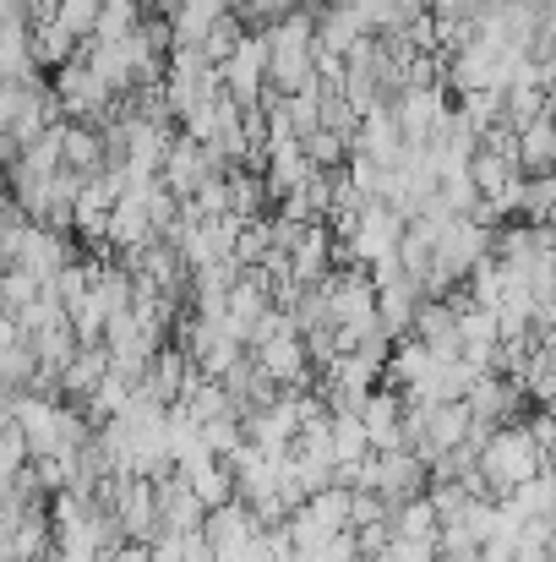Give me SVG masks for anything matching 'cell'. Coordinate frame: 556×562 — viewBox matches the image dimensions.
<instances>
[{"mask_svg":"<svg viewBox=\"0 0 556 562\" xmlns=\"http://www.w3.org/2000/svg\"><path fill=\"white\" fill-rule=\"evenodd\" d=\"M480 470L491 481V497L508 503L524 481H535L546 470V448L535 442V431L524 420H513V426H497V437L480 448Z\"/></svg>","mask_w":556,"mask_h":562,"instance_id":"cell-1","label":"cell"},{"mask_svg":"<svg viewBox=\"0 0 556 562\" xmlns=\"http://www.w3.org/2000/svg\"><path fill=\"white\" fill-rule=\"evenodd\" d=\"M55 93H60V104H66V121H93V126H104V121H115V110H121V93L104 82V71L88 60V49H77L55 77Z\"/></svg>","mask_w":556,"mask_h":562,"instance_id":"cell-2","label":"cell"},{"mask_svg":"<svg viewBox=\"0 0 556 562\" xmlns=\"http://www.w3.org/2000/svg\"><path fill=\"white\" fill-rule=\"evenodd\" d=\"M268 55H273L268 27H246L240 49L224 60V88H229V99H235L240 110H257V104L268 99Z\"/></svg>","mask_w":556,"mask_h":562,"instance_id":"cell-3","label":"cell"},{"mask_svg":"<svg viewBox=\"0 0 556 562\" xmlns=\"http://www.w3.org/2000/svg\"><path fill=\"white\" fill-rule=\"evenodd\" d=\"M77 235L71 229H55V224H33V235H27V246H22V257L11 262V268H27L44 290L77 262V246H71Z\"/></svg>","mask_w":556,"mask_h":562,"instance_id":"cell-4","label":"cell"},{"mask_svg":"<svg viewBox=\"0 0 556 562\" xmlns=\"http://www.w3.org/2000/svg\"><path fill=\"white\" fill-rule=\"evenodd\" d=\"M447 110H453V104H447V88H404L398 104H393V115H398L409 148H425V143L442 132Z\"/></svg>","mask_w":556,"mask_h":562,"instance_id":"cell-5","label":"cell"},{"mask_svg":"<svg viewBox=\"0 0 556 562\" xmlns=\"http://www.w3.org/2000/svg\"><path fill=\"white\" fill-rule=\"evenodd\" d=\"M115 514L126 525L132 541H159L164 536V514H159V492L148 475H121V492H115Z\"/></svg>","mask_w":556,"mask_h":562,"instance_id":"cell-6","label":"cell"},{"mask_svg":"<svg viewBox=\"0 0 556 562\" xmlns=\"http://www.w3.org/2000/svg\"><path fill=\"white\" fill-rule=\"evenodd\" d=\"M257 356V367L273 376V382H284V387H311L317 382V367H311V350H306V334H279V339H268L262 350H251Z\"/></svg>","mask_w":556,"mask_h":562,"instance_id":"cell-7","label":"cell"},{"mask_svg":"<svg viewBox=\"0 0 556 562\" xmlns=\"http://www.w3.org/2000/svg\"><path fill=\"white\" fill-rule=\"evenodd\" d=\"M415 339H420L436 361H458V356H464L458 306H453V301H431V295H425V306H420V317H415Z\"/></svg>","mask_w":556,"mask_h":562,"instance_id":"cell-8","label":"cell"},{"mask_svg":"<svg viewBox=\"0 0 556 562\" xmlns=\"http://www.w3.org/2000/svg\"><path fill=\"white\" fill-rule=\"evenodd\" d=\"M115 372V356H110V345H82L77 350V361L60 372V398L66 404H93V393L104 387V376Z\"/></svg>","mask_w":556,"mask_h":562,"instance_id":"cell-9","label":"cell"},{"mask_svg":"<svg viewBox=\"0 0 556 562\" xmlns=\"http://www.w3.org/2000/svg\"><path fill=\"white\" fill-rule=\"evenodd\" d=\"M469 426H475V409L464 404V398H447V404H431V426H425V442L415 448L425 464L436 459V453H447V448H458V442H469Z\"/></svg>","mask_w":556,"mask_h":562,"instance_id":"cell-10","label":"cell"},{"mask_svg":"<svg viewBox=\"0 0 556 562\" xmlns=\"http://www.w3.org/2000/svg\"><path fill=\"white\" fill-rule=\"evenodd\" d=\"M202 372L191 356H185V345H164L159 356H154V367H148V376H143V387L159 398V404H181L185 387H191V376Z\"/></svg>","mask_w":556,"mask_h":562,"instance_id":"cell-11","label":"cell"},{"mask_svg":"<svg viewBox=\"0 0 556 562\" xmlns=\"http://www.w3.org/2000/svg\"><path fill=\"white\" fill-rule=\"evenodd\" d=\"M66 170L82 181H99L110 170V148L93 121H66Z\"/></svg>","mask_w":556,"mask_h":562,"instance_id":"cell-12","label":"cell"},{"mask_svg":"<svg viewBox=\"0 0 556 562\" xmlns=\"http://www.w3.org/2000/svg\"><path fill=\"white\" fill-rule=\"evenodd\" d=\"M361 420H366L376 453L404 448V393H398V387H376L366 398V409H361Z\"/></svg>","mask_w":556,"mask_h":562,"instance_id":"cell-13","label":"cell"},{"mask_svg":"<svg viewBox=\"0 0 556 562\" xmlns=\"http://www.w3.org/2000/svg\"><path fill=\"white\" fill-rule=\"evenodd\" d=\"M333 246H339V235H333L328 224H311L306 240L290 251V273H295V284H322V279L333 273Z\"/></svg>","mask_w":556,"mask_h":562,"instance_id":"cell-14","label":"cell"},{"mask_svg":"<svg viewBox=\"0 0 556 562\" xmlns=\"http://www.w3.org/2000/svg\"><path fill=\"white\" fill-rule=\"evenodd\" d=\"M77 49H82V38H77L60 16H38V22H33V55H38L44 71H60Z\"/></svg>","mask_w":556,"mask_h":562,"instance_id":"cell-15","label":"cell"},{"mask_svg":"<svg viewBox=\"0 0 556 562\" xmlns=\"http://www.w3.org/2000/svg\"><path fill=\"white\" fill-rule=\"evenodd\" d=\"M393 530H398V536H415V541H436V536H442V514H436L431 492L398 503V508H393Z\"/></svg>","mask_w":556,"mask_h":562,"instance_id":"cell-16","label":"cell"},{"mask_svg":"<svg viewBox=\"0 0 556 562\" xmlns=\"http://www.w3.org/2000/svg\"><path fill=\"white\" fill-rule=\"evenodd\" d=\"M185 481H191V492H196V497H202L207 508H224V503H235V497H240V486H235V470H229V459H213V464L191 470Z\"/></svg>","mask_w":556,"mask_h":562,"instance_id":"cell-17","label":"cell"},{"mask_svg":"<svg viewBox=\"0 0 556 562\" xmlns=\"http://www.w3.org/2000/svg\"><path fill=\"white\" fill-rule=\"evenodd\" d=\"M224 11H229L224 0H181V11H175V38H181V44H202V38L218 27Z\"/></svg>","mask_w":556,"mask_h":562,"instance_id":"cell-18","label":"cell"},{"mask_svg":"<svg viewBox=\"0 0 556 562\" xmlns=\"http://www.w3.org/2000/svg\"><path fill=\"white\" fill-rule=\"evenodd\" d=\"M333 448H339V464H366L376 453L361 415H333Z\"/></svg>","mask_w":556,"mask_h":562,"instance_id":"cell-19","label":"cell"},{"mask_svg":"<svg viewBox=\"0 0 556 562\" xmlns=\"http://www.w3.org/2000/svg\"><path fill=\"white\" fill-rule=\"evenodd\" d=\"M306 154H311L317 170H344V165L355 159V143H350L344 132H328V126H322V132L306 137Z\"/></svg>","mask_w":556,"mask_h":562,"instance_id":"cell-20","label":"cell"},{"mask_svg":"<svg viewBox=\"0 0 556 562\" xmlns=\"http://www.w3.org/2000/svg\"><path fill=\"white\" fill-rule=\"evenodd\" d=\"M27 464H33V442H27V431L5 415V420H0V475L11 481V475H22Z\"/></svg>","mask_w":556,"mask_h":562,"instance_id":"cell-21","label":"cell"},{"mask_svg":"<svg viewBox=\"0 0 556 562\" xmlns=\"http://www.w3.org/2000/svg\"><path fill=\"white\" fill-rule=\"evenodd\" d=\"M273 246H279V240H273V218H251V224L240 229L235 262H246V268H251V262H268V257H273Z\"/></svg>","mask_w":556,"mask_h":562,"instance_id":"cell-22","label":"cell"},{"mask_svg":"<svg viewBox=\"0 0 556 562\" xmlns=\"http://www.w3.org/2000/svg\"><path fill=\"white\" fill-rule=\"evenodd\" d=\"M361 121H366V115L350 104V93H328V99H322V126H328V132H344V137L355 143V137H361Z\"/></svg>","mask_w":556,"mask_h":562,"instance_id":"cell-23","label":"cell"},{"mask_svg":"<svg viewBox=\"0 0 556 562\" xmlns=\"http://www.w3.org/2000/svg\"><path fill=\"white\" fill-rule=\"evenodd\" d=\"M44 295V284L27 273V268H5V279H0V301H5V312H22V306H33Z\"/></svg>","mask_w":556,"mask_h":562,"instance_id":"cell-24","label":"cell"},{"mask_svg":"<svg viewBox=\"0 0 556 562\" xmlns=\"http://www.w3.org/2000/svg\"><path fill=\"white\" fill-rule=\"evenodd\" d=\"M99 11H104V0H60V5H55V16H60V22L77 33V38H93Z\"/></svg>","mask_w":556,"mask_h":562,"instance_id":"cell-25","label":"cell"},{"mask_svg":"<svg viewBox=\"0 0 556 562\" xmlns=\"http://www.w3.org/2000/svg\"><path fill=\"white\" fill-rule=\"evenodd\" d=\"M436 547H442V558H469V552H480V536H475L464 519H453V525H442Z\"/></svg>","mask_w":556,"mask_h":562,"instance_id":"cell-26","label":"cell"},{"mask_svg":"<svg viewBox=\"0 0 556 562\" xmlns=\"http://www.w3.org/2000/svg\"><path fill=\"white\" fill-rule=\"evenodd\" d=\"M530 60H535V66H552V71H556V16H546V22H541V33H535V44H530Z\"/></svg>","mask_w":556,"mask_h":562,"instance_id":"cell-27","label":"cell"},{"mask_svg":"<svg viewBox=\"0 0 556 562\" xmlns=\"http://www.w3.org/2000/svg\"><path fill=\"white\" fill-rule=\"evenodd\" d=\"M154 562H185V536L181 530H164V536L154 541Z\"/></svg>","mask_w":556,"mask_h":562,"instance_id":"cell-28","label":"cell"},{"mask_svg":"<svg viewBox=\"0 0 556 562\" xmlns=\"http://www.w3.org/2000/svg\"><path fill=\"white\" fill-rule=\"evenodd\" d=\"M104 562H154V541H121Z\"/></svg>","mask_w":556,"mask_h":562,"instance_id":"cell-29","label":"cell"},{"mask_svg":"<svg viewBox=\"0 0 556 562\" xmlns=\"http://www.w3.org/2000/svg\"><path fill=\"white\" fill-rule=\"evenodd\" d=\"M519 562H556V547H524L519 541Z\"/></svg>","mask_w":556,"mask_h":562,"instance_id":"cell-30","label":"cell"},{"mask_svg":"<svg viewBox=\"0 0 556 562\" xmlns=\"http://www.w3.org/2000/svg\"><path fill=\"white\" fill-rule=\"evenodd\" d=\"M143 5H148V11H164V16H175V11H181V0H143Z\"/></svg>","mask_w":556,"mask_h":562,"instance_id":"cell-31","label":"cell"},{"mask_svg":"<svg viewBox=\"0 0 556 562\" xmlns=\"http://www.w3.org/2000/svg\"><path fill=\"white\" fill-rule=\"evenodd\" d=\"M546 464H552V470H556V442H552V453H546Z\"/></svg>","mask_w":556,"mask_h":562,"instance_id":"cell-32","label":"cell"},{"mask_svg":"<svg viewBox=\"0 0 556 562\" xmlns=\"http://www.w3.org/2000/svg\"><path fill=\"white\" fill-rule=\"evenodd\" d=\"M546 11H552V16H556V0H546Z\"/></svg>","mask_w":556,"mask_h":562,"instance_id":"cell-33","label":"cell"},{"mask_svg":"<svg viewBox=\"0 0 556 562\" xmlns=\"http://www.w3.org/2000/svg\"><path fill=\"white\" fill-rule=\"evenodd\" d=\"M552 224H556V213H552Z\"/></svg>","mask_w":556,"mask_h":562,"instance_id":"cell-34","label":"cell"}]
</instances>
